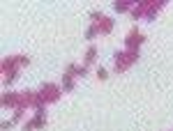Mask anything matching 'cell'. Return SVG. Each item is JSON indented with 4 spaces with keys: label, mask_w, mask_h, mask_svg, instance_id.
Returning a JSON list of instances; mask_svg holds the SVG:
<instances>
[{
    "label": "cell",
    "mask_w": 173,
    "mask_h": 131,
    "mask_svg": "<svg viewBox=\"0 0 173 131\" xmlns=\"http://www.w3.org/2000/svg\"><path fill=\"white\" fill-rule=\"evenodd\" d=\"M62 85H65V90H72V88H74V81H72L69 76H65V83H62Z\"/></svg>",
    "instance_id": "3957f363"
},
{
    "label": "cell",
    "mask_w": 173,
    "mask_h": 131,
    "mask_svg": "<svg viewBox=\"0 0 173 131\" xmlns=\"http://www.w3.org/2000/svg\"><path fill=\"white\" fill-rule=\"evenodd\" d=\"M95 58H97V48H88V53H86V65L95 62Z\"/></svg>",
    "instance_id": "6da1fadb"
},
{
    "label": "cell",
    "mask_w": 173,
    "mask_h": 131,
    "mask_svg": "<svg viewBox=\"0 0 173 131\" xmlns=\"http://www.w3.org/2000/svg\"><path fill=\"white\" fill-rule=\"evenodd\" d=\"M97 30H99L97 26H90V28H88V32H86V37H88V39H92V37L97 34Z\"/></svg>",
    "instance_id": "7a4b0ae2"
},
{
    "label": "cell",
    "mask_w": 173,
    "mask_h": 131,
    "mask_svg": "<svg viewBox=\"0 0 173 131\" xmlns=\"http://www.w3.org/2000/svg\"><path fill=\"white\" fill-rule=\"evenodd\" d=\"M97 78H99V81L109 78V71H106V69H99V71H97Z\"/></svg>",
    "instance_id": "277c9868"
}]
</instances>
